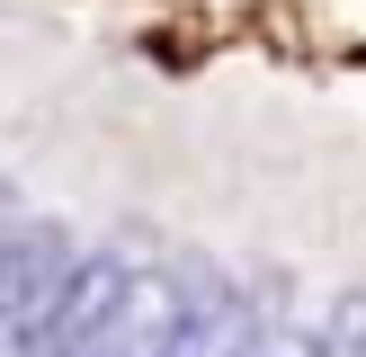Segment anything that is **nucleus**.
<instances>
[{"label": "nucleus", "mask_w": 366, "mask_h": 357, "mask_svg": "<svg viewBox=\"0 0 366 357\" xmlns=\"http://www.w3.org/2000/svg\"><path fill=\"white\" fill-rule=\"evenodd\" d=\"M71 259H81V241H71L54 214H18V223L0 232V339L27 331V313L63 286Z\"/></svg>", "instance_id": "7ed1b4c3"}, {"label": "nucleus", "mask_w": 366, "mask_h": 357, "mask_svg": "<svg viewBox=\"0 0 366 357\" xmlns=\"http://www.w3.org/2000/svg\"><path fill=\"white\" fill-rule=\"evenodd\" d=\"M232 286H242V277H232L224 259H206V250L143 259V277L117 295V313L99 321V339H89L81 357H170V348H179V331H188L206 303H224Z\"/></svg>", "instance_id": "f257e3e1"}, {"label": "nucleus", "mask_w": 366, "mask_h": 357, "mask_svg": "<svg viewBox=\"0 0 366 357\" xmlns=\"http://www.w3.org/2000/svg\"><path fill=\"white\" fill-rule=\"evenodd\" d=\"M134 277H143V241H99V250H81V259L63 268V286L27 313V331H18L9 348H18V357H81Z\"/></svg>", "instance_id": "f03ea898"}, {"label": "nucleus", "mask_w": 366, "mask_h": 357, "mask_svg": "<svg viewBox=\"0 0 366 357\" xmlns=\"http://www.w3.org/2000/svg\"><path fill=\"white\" fill-rule=\"evenodd\" d=\"M313 331H322V357H366V286H340L313 313Z\"/></svg>", "instance_id": "20e7f679"}]
</instances>
